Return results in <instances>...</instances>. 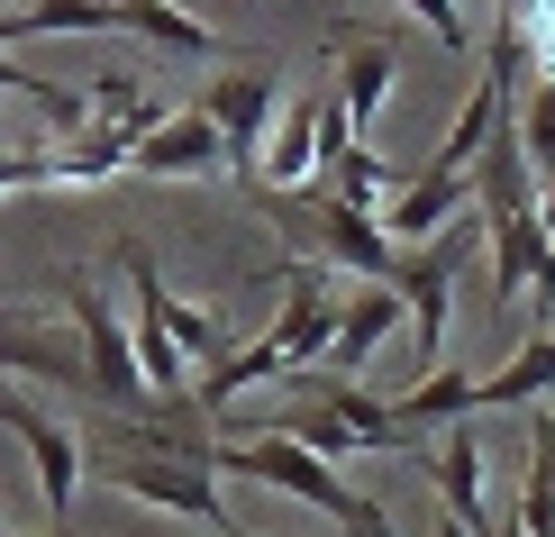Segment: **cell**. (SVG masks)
Instances as JSON below:
<instances>
[{"label": "cell", "instance_id": "6da1fadb", "mask_svg": "<svg viewBox=\"0 0 555 537\" xmlns=\"http://www.w3.org/2000/svg\"><path fill=\"white\" fill-rule=\"evenodd\" d=\"M210 474H237V483H264V493H292V501L328 510L346 537H401V528L383 520L374 493L337 483V464L310 456V447H300V437H283V429H264V437H219V447H210Z\"/></svg>", "mask_w": 555, "mask_h": 537}, {"label": "cell", "instance_id": "7a4b0ae2", "mask_svg": "<svg viewBox=\"0 0 555 537\" xmlns=\"http://www.w3.org/2000/svg\"><path fill=\"white\" fill-rule=\"evenodd\" d=\"M246 201H264V219L292 228V246L310 265H328V273H356V283H391L401 273V246L383 238V219L356 209V201H337L328 182H310V192H246Z\"/></svg>", "mask_w": 555, "mask_h": 537}, {"label": "cell", "instance_id": "3957f363", "mask_svg": "<svg viewBox=\"0 0 555 537\" xmlns=\"http://www.w3.org/2000/svg\"><path fill=\"white\" fill-rule=\"evenodd\" d=\"M474 238H482V209H465L455 228H437L428 246H401L391 292L410 301V365H420V373H447V329H455V292H465Z\"/></svg>", "mask_w": 555, "mask_h": 537}, {"label": "cell", "instance_id": "277c9868", "mask_svg": "<svg viewBox=\"0 0 555 537\" xmlns=\"http://www.w3.org/2000/svg\"><path fill=\"white\" fill-rule=\"evenodd\" d=\"M201 110H210V128H219V146H228V182L256 192L264 146H273V110H283V74H273V64H237L228 82L201 91Z\"/></svg>", "mask_w": 555, "mask_h": 537}, {"label": "cell", "instance_id": "5b68a950", "mask_svg": "<svg viewBox=\"0 0 555 537\" xmlns=\"http://www.w3.org/2000/svg\"><path fill=\"white\" fill-rule=\"evenodd\" d=\"M91 474L109 493L165 510V520H201V528H228V501H219V474L192 456H91Z\"/></svg>", "mask_w": 555, "mask_h": 537}, {"label": "cell", "instance_id": "8992f818", "mask_svg": "<svg viewBox=\"0 0 555 537\" xmlns=\"http://www.w3.org/2000/svg\"><path fill=\"white\" fill-rule=\"evenodd\" d=\"M0 429L10 437H28V456H37V501H46V528H64L74 520V501H82V474H91V456H82V429H64L46 401H28V392H10L0 383Z\"/></svg>", "mask_w": 555, "mask_h": 537}, {"label": "cell", "instance_id": "52a82bcc", "mask_svg": "<svg viewBox=\"0 0 555 537\" xmlns=\"http://www.w3.org/2000/svg\"><path fill=\"white\" fill-rule=\"evenodd\" d=\"M64 310H74V337H82V356H91V383H101V401L91 410H155V392H146V373H137V337L109 319V301L91 292V283H64Z\"/></svg>", "mask_w": 555, "mask_h": 537}, {"label": "cell", "instance_id": "ba28073f", "mask_svg": "<svg viewBox=\"0 0 555 537\" xmlns=\"http://www.w3.org/2000/svg\"><path fill=\"white\" fill-rule=\"evenodd\" d=\"M273 292H283V310H273V346H283V365L300 373V365H319L337 346V319H346V301H337V283H328V265H310V255H292L283 273H273Z\"/></svg>", "mask_w": 555, "mask_h": 537}, {"label": "cell", "instance_id": "9c48e42d", "mask_svg": "<svg viewBox=\"0 0 555 537\" xmlns=\"http://www.w3.org/2000/svg\"><path fill=\"white\" fill-rule=\"evenodd\" d=\"M155 119H165V101H155V91H137L128 110H91V128L55 146V182H109V174H128V155L146 146Z\"/></svg>", "mask_w": 555, "mask_h": 537}, {"label": "cell", "instance_id": "30bf717a", "mask_svg": "<svg viewBox=\"0 0 555 537\" xmlns=\"http://www.w3.org/2000/svg\"><path fill=\"white\" fill-rule=\"evenodd\" d=\"M128 174H146V182H201V174H228V146H219V128H210V110H165V119L146 128V146L128 155Z\"/></svg>", "mask_w": 555, "mask_h": 537}, {"label": "cell", "instance_id": "8fae6325", "mask_svg": "<svg viewBox=\"0 0 555 537\" xmlns=\"http://www.w3.org/2000/svg\"><path fill=\"white\" fill-rule=\"evenodd\" d=\"M465 209H482V201H474V174H428V165H420L401 192L383 201V238H391V246H428L437 228H455Z\"/></svg>", "mask_w": 555, "mask_h": 537}, {"label": "cell", "instance_id": "7c38bea8", "mask_svg": "<svg viewBox=\"0 0 555 537\" xmlns=\"http://www.w3.org/2000/svg\"><path fill=\"white\" fill-rule=\"evenodd\" d=\"M119 265H128V283H137V310H155V319H165V337L182 346V365H192V373L228 356L219 319H210V310H192V301H173V283H165V273H155V255H146V246H128Z\"/></svg>", "mask_w": 555, "mask_h": 537}, {"label": "cell", "instance_id": "4fadbf2b", "mask_svg": "<svg viewBox=\"0 0 555 537\" xmlns=\"http://www.w3.org/2000/svg\"><path fill=\"white\" fill-rule=\"evenodd\" d=\"M401 329V292L391 283H364V292H346V319H337V346L319 356V373L328 383H356L364 365H374V346Z\"/></svg>", "mask_w": 555, "mask_h": 537}, {"label": "cell", "instance_id": "5bb4252c", "mask_svg": "<svg viewBox=\"0 0 555 537\" xmlns=\"http://www.w3.org/2000/svg\"><path fill=\"white\" fill-rule=\"evenodd\" d=\"M128 28V0H18L0 10V46H28V37H109Z\"/></svg>", "mask_w": 555, "mask_h": 537}, {"label": "cell", "instance_id": "9a60e30c", "mask_svg": "<svg viewBox=\"0 0 555 537\" xmlns=\"http://www.w3.org/2000/svg\"><path fill=\"white\" fill-rule=\"evenodd\" d=\"M420 464H428L437 501H447V520H465V528L482 537V447H474V429H447Z\"/></svg>", "mask_w": 555, "mask_h": 537}, {"label": "cell", "instance_id": "2e32d148", "mask_svg": "<svg viewBox=\"0 0 555 537\" xmlns=\"http://www.w3.org/2000/svg\"><path fill=\"white\" fill-rule=\"evenodd\" d=\"M319 182H328L337 201H356V209H374V219H383V201L401 192L410 174H401V165H383V155H374V146H364V137H356V146H337L328 165H319Z\"/></svg>", "mask_w": 555, "mask_h": 537}, {"label": "cell", "instance_id": "e0dca14e", "mask_svg": "<svg viewBox=\"0 0 555 537\" xmlns=\"http://www.w3.org/2000/svg\"><path fill=\"white\" fill-rule=\"evenodd\" d=\"M519 537H555V401H538V437H528V493H519Z\"/></svg>", "mask_w": 555, "mask_h": 537}, {"label": "cell", "instance_id": "ac0fdd59", "mask_svg": "<svg viewBox=\"0 0 555 537\" xmlns=\"http://www.w3.org/2000/svg\"><path fill=\"white\" fill-rule=\"evenodd\" d=\"M337 101H346V119H356V128L383 119V101H391V46H346V64H337Z\"/></svg>", "mask_w": 555, "mask_h": 537}, {"label": "cell", "instance_id": "d6986e66", "mask_svg": "<svg viewBox=\"0 0 555 537\" xmlns=\"http://www.w3.org/2000/svg\"><path fill=\"white\" fill-rule=\"evenodd\" d=\"M511 128H519V146H528V174H555V74H528L511 91Z\"/></svg>", "mask_w": 555, "mask_h": 537}, {"label": "cell", "instance_id": "ffe728a7", "mask_svg": "<svg viewBox=\"0 0 555 537\" xmlns=\"http://www.w3.org/2000/svg\"><path fill=\"white\" fill-rule=\"evenodd\" d=\"M410 18H420V28L447 46V55H474V28H465V0H401Z\"/></svg>", "mask_w": 555, "mask_h": 537}, {"label": "cell", "instance_id": "44dd1931", "mask_svg": "<svg viewBox=\"0 0 555 537\" xmlns=\"http://www.w3.org/2000/svg\"><path fill=\"white\" fill-rule=\"evenodd\" d=\"M538 219H546V238H555V174L538 182Z\"/></svg>", "mask_w": 555, "mask_h": 537}, {"label": "cell", "instance_id": "7402d4cb", "mask_svg": "<svg viewBox=\"0 0 555 537\" xmlns=\"http://www.w3.org/2000/svg\"><path fill=\"white\" fill-rule=\"evenodd\" d=\"M437 537H474V528H465V520H437Z\"/></svg>", "mask_w": 555, "mask_h": 537}, {"label": "cell", "instance_id": "603a6c76", "mask_svg": "<svg viewBox=\"0 0 555 537\" xmlns=\"http://www.w3.org/2000/svg\"><path fill=\"white\" fill-rule=\"evenodd\" d=\"M219 537H246V528H237V520H228V528H219Z\"/></svg>", "mask_w": 555, "mask_h": 537}, {"label": "cell", "instance_id": "cb8c5ba5", "mask_svg": "<svg viewBox=\"0 0 555 537\" xmlns=\"http://www.w3.org/2000/svg\"><path fill=\"white\" fill-rule=\"evenodd\" d=\"M492 537H519V520H511V528H492Z\"/></svg>", "mask_w": 555, "mask_h": 537}, {"label": "cell", "instance_id": "d4e9b609", "mask_svg": "<svg viewBox=\"0 0 555 537\" xmlns=\"http://www.w3.org/2000/svg\"><path fill=\"white\" fill-rule=\"evenodd\" d=\"M0 10H18V0H0Z\"/></svg>", "mask_w": 555, "mask_h": 537}]
</instances>
